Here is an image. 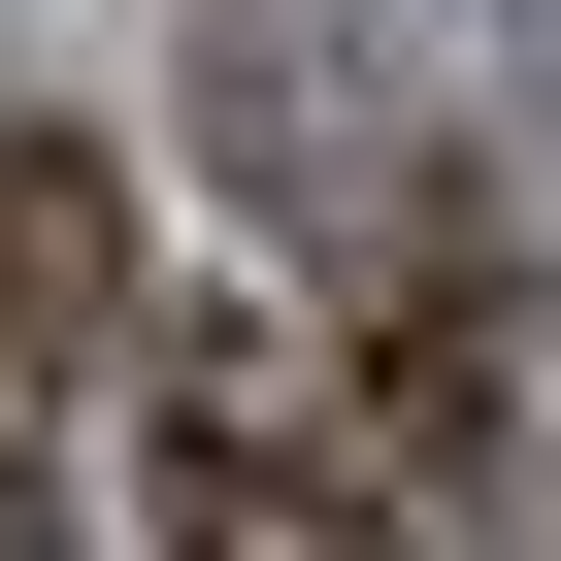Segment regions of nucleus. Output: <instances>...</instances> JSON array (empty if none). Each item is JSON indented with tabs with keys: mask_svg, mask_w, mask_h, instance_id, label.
Instances as JSON below:
<instances>
[{
	"mask_svg": "<svg viewBox=\"0 0 561 561\" xmlns=\"http://www.w3.org/2000/svg\"><path fill=\"white\" fill-rule=\"evenodd\" d=\"M165 528H198V561H364V397H331L298 331H198V364H165Z\"/></svg>",
	"mask_w": 561,
	"mask_h": 561,
	"instance_id": "1",
	"label": "nucleus"
},
{
	"mask_svg": "<svg viewBox=\"0 0 561 561\" xmlns=\"http://www.w3.org/2000/svg\"><path fill=\"white\" fill-rule=\"evenodd\" d=\"M133 331V165L100 133H0V430H34V364Z\"/></svg>",
	"mask_w": 561,
	"mask_h": 561,
	"instance_id": "2",
	"label": "nucleus"
},
{
	"mask_svg": "<svg viewBox=\"0 0 561 561\" xmlns=\"http://www.w3.org/2000/svg\"><path fill=\"white\" fill-rule=\"evenodd\" d=\"M0 561H67V495H34V430H0Z\"/></svg>",
	"mask_w": 561,
	"mask_h": 561,
	"instance_id": "3",
	"label": "nucleus"
},
{
	"mask_svg": "<svg viewBox=\"0 0 561 561\" xmlns=\"http://www.w3.org/2000/svg\"><path fill=\"white\" fill-rule=\"evenodd\" d=\"M528 561H561V528H528Z\"/></svg>",
	"mask_w": 561,
	"mask_h": 561,
	"instance_id": "4",
	"label": "nucleus"
}]
</instances>
